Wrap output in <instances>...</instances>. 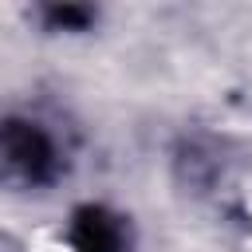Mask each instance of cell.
I'll return each instance as SVG.
<instances>
[{"label": "cell", "instance_id": "obj_1", "mask_svg": "<svg viewBox=\"0 0 252 252\" xmlns=\"http://www.w3.org/2000/svg\"><path fill=\"white\" fill-rule=\"evenodd\" d=\"M8 158L16 165H24L28 173H35L47 161V146H43V138L35 130H16V134H8Z\"/></svg>", "mask_w": 252, "mask_h": 252}, {"label": "cell", "instance_id": "obj_2", "mask_svg": "<svg viewBox=\"0 0 252 252\" xmlns=\"http://www.w3.org/2000/svg\"><path fill=\"white\" fill-rule=\"evenodd\" d=\"M79 248H83V252H118V232L110 228L106 217L91 213V217H83V224H79Z\"/></svg>", "mask_w": 252, "mask_h": 252}]
</instances>
